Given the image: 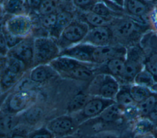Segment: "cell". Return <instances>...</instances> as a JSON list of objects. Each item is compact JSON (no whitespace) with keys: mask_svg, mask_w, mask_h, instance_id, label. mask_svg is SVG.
I'll list each match as a JSON object with an SVG mask.
<instances>
[{"mask_svg":"<svg viewBox=\"0 0 157 138\" xmlns=\"http://www.w3.org/2000/svg\"><path fill=\"white\" fill-rule=\"evenodd\" d=\"M56 72L49 64H39L34 66L29 74L31 81L35 83H42L53 77Z\"/></svg>","mask_w":157,"mask_h":138,"instance_id":"cell-19","label":"cell"},{"mask_svg":"<svg viewBox=\"0 0 157 138\" xmlns=\"http://www.w3.org/2000/svg\"><path fill=\"white\" fill-rule=\"evenodd\" d=\"M59 0H43L37 10L39 16H43L58 12Z\"/></svg>","mask_w":157,"mask_h":138,"instance_id":"cell-32","label":"cell"},{"mask_svg":"<svg viewBox=\"0 0 157 138\" xmlns=\"http://www.w3.org/2000/svg\"><path fill=\"white\" fill-rule=\"evenodd\" d=\"M34 39L31 36L24 39L20 43L9 50L7 56L14 57L23 62L28 67L33 65Z\"/></svg>","mask_w":157,"mask_h":138,"instance_id":"cell-11","label":"cell"},{"mask_svg":"<svg viewBox=\"0 0 157 138\" xmlns=\"http://www.w3.org/2000/svg\"><path fill=\"white\" fill-rule=\"evenodd\" d=\"M1 34H2L4 38V40L6 41V43L7 44V46L9 50L13 48L14 47L17 45L19 43H20L24 39H25V38H21L20 37L16 36L11 34L3 27H2V29H1Z\"/></svg>","mask_w":157,"mask_h":138,"instance_id":"cell-37","label":"cell"},{"mask_svg":"<svg viewBox=\"0 0 157 138\" xmlns=\"http://www.w3.org/2000/svg\"><path fill=\"white\" fill-rule=\"evenodd\" d=\"M2 27L16 36L26 38L31 36L33 29V23L28 15L21 13L10 15Z\"/></svg>","mask_w":157,"mask_h":138,"instance_id":"cell-9","label":"cell"},{"mask_svg":"<svg viewBox=\"0 0 157 138\" xmlns=\"http://www.w3.org/2000/svg\"><path fill=\"white\" fill-rule=\"evenodd\" d=\"M126 56L113 58L102 64L103 71L99 74H107L113 76L117 80H121L125 66Z\"/></svg>","mask_w":157,"mask_h":138,"instance_id":"cell-17","label":"cell"},{"mask_svg":"<svg viewBox=\"0 0 157 138\" xmlns=\"http://www.w3.org/2000/svg\"><path fill=\"white\" fill-rule=\"evenodd\" d=\"M157 102V93H154L147 99L138 104L140 117H147Z\"/></svg>","mask_w":157,"mask_h":138,"instance_id":"cell-33","label":"cell"},{"mask_svg":"<svg viewBox=\"0 0 157 138\" xmlns=\"http://www.w3.org/2000/svg\"><path fill=\"white\" fill-rule=\"evenodd\" d=\"M42 1L43 0H25V7L37 12Z\"/></svg>","mask_w":157,"mask_h":138,"instance_id":"cell-40","label":"cell"},{"mask_svg":"<svg viewBox=\"0 0 157 138\" xmlns=\"http://www.w3.org/2000/svg\"><path fill=\"white\" fill-rule=\"evenodd\" d=\"M1 4L4 12L10 15L23 13L25 8V0H4Z\"/></svg>","mask_w":157,"mask_h":138,"instance_id":"cell-27","label":"cell"},{"mask_svg":"<svg viewBox=\"0 0 157 138\" xmlns=\"http://www.w3.org/2000/svg\"><path fill=\"white\" fill-rule=\"evenodd\" d=\"M28 138H54V134L48 128L35 130L28 135Z\"/></svg>","mask_w":157,"mask_h":138,"instance_id":"cell-39","label":"cell"},{"mask_svg":"<svg viewBox=\"0 0 157 138\" xmlns=\"http://www.w3.org/2000/svg\"><path fill=\"white\" fill-rule=\"evenodd\" d=\"M47 128L54 135L63 137L74 130V120L69 116H61L50 121L47 125Z\"/></svg>","mask_w":157,"mask_h":138,"instance_id":"cell-15","label":"cell"},{"mask_svg":"<svg viewBox=\"0 0 157 138\" xmlns=\"http://www.w3.org/2000/svg\"><path fill=\"white\" fill-rule=\"evenodd\" d=\"M3 1H4V0H1V2H2Z\"/></svg>","mask_w":157,"mask_h":138,"instance_id":"cell-52","label":"cell"},{"mask_svg":"<svg viewBox=\"0 0 157 138\" xmlns=\"http://www.w3.org/2000/svg\"><path fill=\"white\" fill-rule=\"evenodd\" d=\"M155 7H156V9L157 10V1H155Z\"/></svg>","mask_w":157,"mask_h":138,"instance_id":"cell-50","label":"cell"},{"mask_svg":"<svg viewBox=\"0 0 157 138\" xmlns=\"http://www.w3.org/2000/svg\"><path fill=\"white\" fill-rule=\"evenodd\" d=\"M115 102L113 99H108L96 96L88 101L81 110L82 117L89 118L100 115L108 106Z\"/></svg>","mask_w":157,"mask_h":138,"instance_id":"cell-14","label":"cell"},{"mask_svg":"<svg viewBox=\"0 0 157 138\" xmlns=\"http://www.w3.org/2000/svg\"><path fill=\"white\" fill-rule=\"evenodd\" d=\"M61 49L56 40L52 37L39 36L34 39L33 66L49 64L59 56Z\"/></svg>","mask_w":157,"mask_h":138,"instance_id":"cell-2","label":"cell"},{"mask_svg":"<svg viewBox=\"0 0 157 138\" xmlns=\"http://www.w3.org/2000/svg\"><path fill=\"white\" fill-rule=\"evenodd\" d=\"M121 113H123V107L115 102L108 106L101 113L100 118L104 122H113L120 118Z\"/></svg>","mask_w":157,"mask_h":138,"instance_id":"cell-24","label":"cell"},{"mask_svg":"<svg viewBox=\"0 0 157 138\" xmlns=\"http://www.w3.org/2000/svg\"><path fill=\"white\" fill-rule=\"evenodd\" d=\"M81 18H82L80 20L86 23L90 26V28L98 27L109 25L113 20L102 17L93 12L92 11L82 12L81 14Z\"/></svg>","mask_w":157,"mask_h":138,"instance_id":"cell-22","label":"cell"},{"mask_svg":"<svg viewBox=\"0 0 157 138\" xmlns=\"http://www.w3.org/2000/svg\"><path fill=\"white\" fill-rule=\"evenodd\" d=\"M130 85L131 84H124L120 86L119 91L115 98L116 103L122 107L136 104L130 92Z\"/></svg>","mask_w":157,"mask_h":138,"instance_id":"cell-26","label":"cell"},{"mask_svg":"<svg viewBox=\"0 0 157 138\" xmlns=\"http://www.w3.org/2000/svg\"><path fill=\"white\" fill-rule=\"evenodd\" d=\"M147 117L157 125V102Z\"/></svg>","mask_w":157,"mask_h":138,"instance_id":"cell-42","label":"cell"},{"mask_svg":"<svg viewBox=\"0 0 157 138\" xmlns=\"http://www.w3.org/2000/svg\"><path fill=\"white\" fill-rule=\"evenodd\" d=\"M123 114L129 121H136L140 117L137 104H134L123 107Z\"/></svg>","mask_w":157,"mask_h":138,"instance_id":"cell-36","label":"cell"},{"mask_svg":"<svg viewBox=\"0 0 157 138\" xmlns=\"http://www.w3.org/2000/svg\"><path fill=\"white\" fill-rule=\"evenodd\" d=\"M88 101L87 96L84 94L75 95L68 104V111L69 112H76L78 110H82Z\"/></svg>","mask_w":157,"mask_h":138,"instance_id":"cell-34","label":"cell"},{"mask_svg":"<svg viewBox=\"0 0 157 138\" xmlns=\"http://www.w3.org/2000/svg\"><path fill=\"white\" fill-rule=\"evenodd\" d=\"M140 45L145 53L144 67L153 76L157 82V33L153 30L147 31L142 37Z\"/></svg>","mask_w":157,"mask_h":138,"instance_id":"cell-7","label":"cell"},{"mask_svg":"<svg viewBox=\"0 0 157 138\" xmlns=\"http://www.w3.org/2000/svg\"><path fill=\"white\" fill-rule=\"evenodd\" d=\"M120 88V85L116 78L107 74H98L92 79L89 91L96 96L115 100Z\"/></svg>","mask_w":157,"mask_h":138,"instance_id":"cell-4","label":"cell"},{"mask_svg":"<svg viewBox=\"0 0 157 138\" xmlns=\"http://www.w3.org/2000/svg\"><path fill=\"white\" fill-rule=\"evenodd\" d=\"M9 138H28V136L25 135L24 134L21 132H13L12 134H11Z\"/></svg>","mask_w":157,"mask_h":138,"instance_id":"cell-43","label":"cell"},{"mask_svg":"<svg viewBox=\"0 0 157 138\" xmlns=\"http://www.w3.org/2000/svg\"><path fill=\"white\" fill-rule=\"evenodd\" d=\"M149 1H154V0H149ZM155 2V1H154Z\"/></svg>","mask_w":157,"mask_h":138,"instance_id":"cell-51","label":"cell"},{"mask_svg":"<svg viewBox=\"0 0 157 138\" xmlns=\"http://www.w3.org/2000/svg\"><path fill=\"white\" fill-rule=\"evenodd\" d=\"M19 120L14 113L6 114L1 116L0 126L2 134H9L11 133L17 127Z\"/></svg>","mask_w":157,"mask_h":138,"instance_id":"cell-28","label":"cell"},{"mask_svg":"<svg viewBox=\"0 0 157 138\" xmlns=\"http://www.w3.org/2000/svg\"><path fill=\"white\" fill-rule=\"evenodd\" d=\"M91 11L102 17L110 20H112L115 17L124 14L123 13H120L113 10L107 4L101 1H99L98 3H96L93 6Z\"/></svg>","mask_w":157,"mask_h":138,"instance_id":"cell-29","label":"cell"},{"mask_svg":"<svg viewBox=\"0 0 157 138\" xmlns=\"http://www.w3.org/2000/svg\"><path fill=\"white\" fill-rule=\"evenodd\" d=\"M114 40L113 33L109 25L90 28L83 43H86L94 47H102L112 45Z\"/></svg>","mask_w":157,"mask_h":138,"instance_id":"cell-10","label":"cell"},{"mask_svg":"<svg viewBox=\"0 0 157 138\" xmlns=\"http://www.w3.org/2000/svg\"><path fill=\"white\" fill-rule=\"evenodd\" d=\"M99 2V0H72L74 6L82 12L91 11L93 6Z\"/></svg>","mask_w":157,"mask_h":138,"instance_id":"cell-38","label":"cell"},{"mask_svg":"<svg viewBox=\"0 0 157 138\" xmlns=\"http://www.w3.org/2000/svg\"><path fill=\"white\" fill-rule=\"evenodd\" d=\"M95 47L81 42L61 50L59 55L66 56L86 64H93V55Z\"/></svg>","mask_w":157,"mask_h":138,"instance_id":"cell-13","label":"cell"},{"mask_svg":"<svg viewBox=\"0 0 157 138\" xmlns=\"http://www.w3.org/2000/svg\"><path fill=\"white\" fill-rule=\"evenodd\" d=\"M126 52L127 47L121 44L95 47L93 55V64H102L113 58L126 56Z\"/></svg>","mask_w":157,"mask_h":138,"instance_id":"cell-12","label":"cell"},{"mask_svg":"<svg viewBox=\"0 0 157 138\" xmlns=\"http://www.w3.org/2000/svg\"><path fill=\"white\" fill-rule=\"evenodd\" d=\"M145 53L140 44L127 47L124 73L121 80L125 84H132L137 74L144 68Z\"/></svg>","mask_w":157,"mask_h":138,"instance_id":"cell-3","label":"cell"},{"mask_svg":"<svg viewBox=\"0 0 157 138\" xmlns=\"http://www.w3.org/2000/svg\"><path fill=\"white\" fill-rule=\"evenodd\" d=\"M156 83L152 74L145 67L134 78L133 83L151 88Z\"/></svg>","mask_w":157,"mask_h":138,"instance_id":"cell-31","label":"cell"},{"mask_svg":"<svg viewBox=\"0 0 157 138\" xmlns=\"http://www.w3.org/2000/svg\"><path fill=\"white\" fill-rule=\"evenodd\" d=\"M90 28L86 23L80 20L74 19L63 29L56 39L61 50L81 43Z\"/></svg>","mask_w":157,"mask_h":138,"instance_id":"cell-5","label":"cell"},{"mask_svg":"<svg viewBox=\"0 0 157 138\" xmlns=\"http://www.w3.org/2000/svg\"><path fill=\"white\" fill-rule=\"evenodd\" d=\"M109 25L113 33L114 40L121 45H126L127 47L139 44L143 36L147 31L153 30L150 24L125 14L114 18Z\"/></svg>","mask_w":157,"mask_h":138,"instance_id":"cell-1","label":"cell"},{"mask_svg":"<svg viewBox=\"0 0 157 138\" xmlns=\"http://www.w3.org/2000/svg\"><path fill=\"white\" fill-rule=\"evenodd\" d=\"M151 90L153 92L155 93H157V82H156L153 86L151 88Z\"/></svg>","mask_w":157,"mask_h":138,"instance_id":"cell-45","label":"cell"},{"mask_svg":"<svg viewBox=\"0 0 157 138\" xmlns=\"http://www.w3.org/2000/svg\"><path fill=\"white\" fill-rule=\"evenodd\" d=\"M123 9L125 15L150 25V18L156 7L152 1L125 0Z\"/></svg>","mask_w":157,"mask_h":138,"instance_id":"cell-8","label":"cell"},{"mask_svg":"<svg viewBox=\"0 0 157 138\" xmlns=\"http://www.w3.org/2000/svg\"><path fill=\"white\" fill-rule=\"evenodd\" d=\"M151 134H152V136L154 138H157V126H156V128L153 131Z\"/></svg>","mask_w":157,"mask_h":138,"instance_id":"cell-46","label":"cell"},{"mask_svg":"<svg viewBox=\"0 0 157 138\" xmlns=\"http://www.w3.org/2000/svg\"><path fill=\"white\" fill-rule=\"evenodd\" d=\"M58 12L50 13L46 15L40 16V23L42 27L47 30L50 33V31L53 29L57 18Z\"/></svg>","mask_w":157,"mask_h":138,"instance_id":"cell-35","label":"cell"},{"mask_svg":"<svg viewBox=\"0 0 157 138\" xmlns=\"http://www.w3.org/2000/svg\"><path fill=\"white\" fill-rule=\"evenodd\" d=\"M43 110L37 106H31L26 109L23 115V120L29 125L37 124L42 118Z\"/></svg>","mask_w":157,"mask_h":138,"instance_id":"cell-30","label":"cell"},{"mask_svg":"<svg viewBox=\"0 0 157 138\" xmlns=\"http://www.w3.org/2000/svg\"><path fill=\"white\" fill-rule=\"evenodd\" d=\"M140 138H154L152 136V134H148L145 136H139Z\"/></svg>","mask_w":157,"mask_h":138,"instance_id":"cell-47","label":"cell"},{"mask_svg":"<svg viewBox=\"0 0 157 138\" xmlns=\"http://www.w3.org/2000/svg\"><path fill=\"white\" fill-rule=\"evenodd\" d=\"M90 64L82 63L64 76L78 80L87 81L93 77L94 71L88 66Z\"/></svg>","mask_w":157,"mask_h":138,"instance_id":"cell-21","label":"cell"},{"mask_svg":"<svg viewBox=\"0 0 157 138\" xmlns=\"http://www.w3.org/2000/svg\"><path fill=\"white\" fill-rule=\"evenodd\" d=\"M33 96L26 92L18 93L13 95L7 104V108L10 113H15L29 107L33 102Z\"/></svg>","mask_w":157,"mask_h":138,"instance_id":"cell-16","label":"cell"},{"mask_svg":"<svg viewBox=\"0 0 157 138\" xmlns=\"http://www.w3.org/2000/svg\"><path fill=\"white\" fill-rule=\"evenodd\" d=\"M63 138H66V137H63Z\"/></svg>","mask_w":157,"mask_h":138,"instance_id":"cell-53","label":"cell"},{"mask_svg":"<svg viewBox=\"0 0 157 138\" xmlns=\"http://www.w3.org/2000/svg\"><path fill=\"white\" fill-rule=\"evenodd\" d=\"M157 125L147 117H140L134 126V132L139 136L151 134Z\"/></svg>","mask_w":157,"mask_h":138,"instance_id":"cell-23","label":"cell"},{"mask_svg":"<svg viewBox=\"0 0 157 138\" xmlns=\"http://www.w3.org/2000/svg\"><path fill=\"white\" fill-rule=\"evenodd\" d=\"M99 1L103 2H104L105 4H107L110 9H112L113 10L117 12H120V13H123V9L122 7H119L118 6L115 4L114 3L112 2L111 1H110L109 0H99Z\"/></svg>","mask_w":157,"mask_h":138,"instance_id":"cell-41","label":"cell"},{"mask_svg":"<svg viewBox=\"0 0 157 138\" xmlns=\"http://www.w3.org/2000/svg\"><path fill=\"white\" fill-rule=\"evenodd\" d=\"M61 1H66V2H72V0H61Z\"/></svg>","mask_w":157,"mask_h":138,"instance_id":"cell-49","label":"cell"},{"mask_svg":"<svg viewBox=\"0 0 157 138\" xmlns=\"http://www.w3.org/2000/svg\"><path fill=\"white\" fill-rule=\"evenodd\" d=\"M130 92L136 104H139L154 93L151 88L134 83L130 85Z\"/></svg>","mask_w":157,"mask_h":138,"instance_id":"cell-25","label":"cell"},{"mask_svg":"<svg viewBox=\"0 0 157 138\" xmlns=\"http://www.w3.org/2000/svg\"><path fill=\"white\" fill-rule=\"evenodd\" d=\"M27 67L19 59L7 56L4 58V65L1 64V86L2 90L12 87L20 79Z\"/></svg>","mask_w":157,"mask_h":138,"instance_id":"cell-6","label":"cell"},{"mask_svg":"<svg viewBox=\"0 0 157 138\" xmlns=\"http://www.w3.org/2000/svg\"><path fill=\"white\" fill-rule=\"evenodd\" d=\"M82 63H83L80 62L69 56L59 55L52 61L49 64L56 72L64 75Z\"/></svg>","mask_w":157,"mask_h":138,"instance_id":"cell-18","label":"cell"},{"mask_svg":"<svg viewBox=\"0 0 157 138\" xmlns=\"http://www.w3.org/2000/svg\"><path fill=\"white\" fill-rule=\"evenodd\" d=\"M109 1H111L112 2L114 3L115 4L118 6L119 7L123 8L125 0H109Z\"/></svg>","mask_w":157,"mask_h":138,"instance_id":"cell-44","label":"cell"},{"mask_svg":"<svg viewBox=\"0 0 157 138\" xmlns=\"http://www.w3.org/2000/svg\"><path fill=\"white\" fill-rule=\"evenodd\" d=\"M74 20V14L70 11H59L57 13L55 25L53 29L49 33L50 36L56 40L63 29L67 27Z\"/></svg>","mask_w":157,"mask_h":138,"instance_id":"cell-20","label":"cell"},{"mask_svg":"<svg viewBox=\"0 0 157 138\" xmlns=\"http://www.w3.org/2000/svg\"><path fill=\"white\" fill-rule=\"evenodd\" d=\"M101 138H114L113 137H110V136H104V137H102Z\"/></svg>","mask_w":157,"mask_h":138,"instance_id":"cell-48","label":"cell"}]
</instances>
